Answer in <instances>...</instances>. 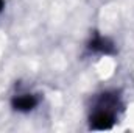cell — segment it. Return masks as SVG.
Listing matches in <instances>:
<instances>
[{
  "instance_id": "cell-1",
  "label": "cell",
  "mask_w": 134,
  "mask_h": 133,
  "mask_svg": "<svg viewBox=\"0 0 134 133\" xmlns=\"http://www.w3.org/2000/svg\"><path fill=\"white\" fill-rule=\"evenodd\" d=\"M114 103H115V99L112 97V100H111V97L108 94L101 97L98 108L91 116V129H94V130H108V129H111L114 125L115 116H114V111L111 110V106Z\"/></svg>"
},
{
  "instance_id": "cell-4",
  "label": "cell",
  "mask_w": 134,
  "mask_h": 133,
  "mask_svg": "<svg viewBox=\"0 0 134 133\" xmlns=\"http://www.w3.org/2000/svg\"><path fill=\"white\" fill-rule=\"evenodd\" d=\"M3 8V0H0V9Z\"/></svg>"
},
{
  "instance_id": "cell-3",
  "label": "cell",
  "mask_w": 134,
  "mask_h": 133,
  "mask_svg": "<svg viewBox=\"0 0 134 133\" xmlns=\"http://www.w3.org/2000/svg\"><path fill=\"white\" fill-rule=\"evenodd\" d=\"M37 105V99L33 94H22L13 99V106L19 111H30Z\"/></svg>"
},
{
  "instance_id": "cell-2",
  "label": "cell",
  "mask_w": 134,
  "mask_h": 133,
  "mask_svg": "<svg viewBox=\"0 0 134 133\" xmlns=\"http://www.w3.org/2000/svg\"><path fill=\"white\" fill-rule=\"evenodd\" d=\"M89 49L94 50V52L104 53V55L114 53V44H112L108 38H103L100 34H95V36L92 38V41L89 42Z\"/></svg>"
}]
</instances>
